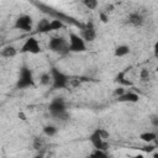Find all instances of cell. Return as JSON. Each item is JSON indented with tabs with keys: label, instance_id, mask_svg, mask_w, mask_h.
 <instances>
[{
	"label": "cell",
	"instance_id": "1",
	"mask_svg": "<svg viewBox=\"0 0 158 158\" xmlns=\"http://www.w3.org/2000/svg\"><path fill=\"white\" fill-rule=\"evenodd\" d=\"M86 49L85 40L75 33H69V52H84Z\"/></svg>",
	"mask_w": 158,
	"mask_h": 158
},
{
	"label": "cell",
	"instance_id": "2",
	"mask_svg": "<svg viewBox=\"0 0 158 158\" xmlns=\"http://www.w3.org/2000/svg\"><path fill=\"white\" fill-rule=\"evenodd\" d=\"M51 75H52V84H53V88H56V89H63V88H67V86H68V84H69L68 77L64 75V74H63L62 72H59L58 69L52 68Z\"/></svg>",
	"mask_w": 158,
	"mask_h": 158
},
{
	"label": "cell",
	"instance_id": "3",
	"mask_svg": "<svg viewBox=\"0 0 158 158\" xmlns=\"http://www.w3.org/2000/svg\"><path fill=\"white\" fill-rule=\"evenodd\" d=\"M49 49L57 53H67L69 52V43H67V41L63 37H54L49 41L48 44Z\"/></svg>",
	"mask_w": 158,
	"mask_h": 158
},
{
	"label": "cell",
	"instance_id": "4",
	"mask_svg": "<svg viewBox=\"0 0 158 158\" xmlns=\"http://www.w3.org/2000/svg\"><path fill=\"white\" fill-rule=\"evenodd\" d=\"M49 111L53 116L56 117H67V114H65V104L62 99L57 98L54 99L51 105H49Z\"/></svg>",
	"mask_w": 158,
	"mask_h": 158
},
{
	"label": "cell",
	"instance_id": "5",
	"mask_svg": "<svg viewBox=\"0 0 158 158\" xmlns=\"http://www.w3.org/2000/svg\"><path fill=\"white\" fill-rule=\"evenodd\" d=\"M22 53H31V54H37L41 52V47L38 44V41L35 37H28L26 42L22 44L21 48Z\"/></svg>",
	"mask_w": 158,
	"mask_h": 158
},
{
	"label": "cell",
	"instance_id": "6",
	"mask_svg": "<svg viewBox=\"0 0 158 158\" xmlns=\"http://www.w3.org/2000/svg\"><path fill=\"white\" fill-rule=\"evenodd\" d=\"M89 139H90L91 144L94 146V148H99V149H104V151H106L109 148V143L105 139H102V137L100 136V130L99 128H96L90 135Z\"/></svg>",
	"mask_w": 158,
	"mask_h": 158
},
{
	"label": "cell",
	"instance_id": "7",
	"mask_svg": "<svg viewBox=\"0 0 158 158\" xmlns=\"http://www.w3.org/2000/svg\"><path fill=\"white\" fill-rule=\"evenodd\" d=\"M15 28L22 30V31H31L32 30V17L28 15H21L20 17H17L16 22H15Z\"/></svg>",
	"mask_w": 158,
	"mask_h": 158
},
{
	"label": "cell",
	"instance_id": "8",
	"mask_svg": "<svg viewBox=\"0 0 158 158\" xmlns=\"http://www.w3.org/2000/svg\"><path fill=\"white\" fill-rule=\"evenodd\" d=\"M33 84V79H32V74L28 69L23 68L21 70V75H20V79H19V83H17V86L19 88H27L30 85Z\"/></svg>",
	"mask_w": 158,
	"mask_h": 158
},
{
	"label": "cell",
	"instance_id": "9",
	"mask_svg": "<svg viewBox=\"0 0 158 158\" xmlns=\"http://www.w3.org/2000/svg\"><path fill=\"white\" fill-rule=\"evenodd\" d=\"M81 37L85 40V42H93L95 40L96 32H95L93 22H88L86 23V27L83 28V31H81Z\"/></svg>",
	"mask_w": 158,
	"mask_h": 158
},
{
	"label": "cell",
	"instance_id": "10",
	"mask_svg": "<svg viewBox=\"0 0 158 158\" xmlns=\"http://www.w3.org/2000/svg\"><path fill=\"white\" fill-rule=\"evenodd\" d=\"M138 100H139L138 94H136L133 91L125 93L123 95L117 98V101H120V102H138Z\"/></svg>",
	"mask_w": 158,
	"mask_h": 158
},
{
	"label": "cell",
	"instance_id": "11",
	"mask_svg": "<svg viewBox=\"0 0 158 158\" xmlns=\"http://www.w3.org/2000/svg\"><path fill=\"white\" fill-rule=\"evenodd\" d=\"M128 22H130L131 25L138 27V26H142V25H143L144 19H143V16H142L141 14H138V12H132V14H130V16H128Z\"/></svg>",
	"mask_w": 158,
	"mask_h": 158
},
{
	"label": "cell",
	"instance_id": "12",
	"mask_svg": "<svg viewBox=\"0 0 158 158\" xmlns=\"http://www.w3.org/2000/svg\"><path fill=\"white\" fill-rule=\"evenodd\" d=\"M115 81L118 83V84L122 85V86H131V85H132V81L126 78V70L120 72V73L115 77Z\"/></svg>",
	"mask_w": 158,
	"mask_h": 158
},
{
	"label": "cell",
	"instance_id": "13",
	"mask_svg": "<svg viewBox=\"0 0 158 158\" xmlns=\"http://www.w3.org/2000/svg\"><path fill=\"white\" fill-rule=\"evenodd\" d=\"M17 54V49L14 47V46H6L1 49V56L2 57H6V58H11V57H15Z\"/></svg>",
	"mask_w": 158,
	"mask_h": 158
},
{
	"label": "cell",
	"instance_id": "14",
	"mask_svg": "<svg viewBox=\"0 0 158 158\" xmlns=\"http://www.w3.org/2000/svg\"><path fill=\"white\" fill-rule=\"evenodd\" d=\"M130 53V47L126 46V44H121L118 47L115 48V52H114V56L115 57H123L126 54Z\"/></svg>",
	"mask_w": 158,
	"mask_h": 158
},
{
	"label": "cell",
	"instance_id": "15",
	"mask_svg": "<svg viewBox=\"0 0 158 158\" xmlns=\"http://www.w3.org/2000/svg\"><path fill=\"white\" fill-rule=\"evenodd\" d=\"M156 137H157V135L154 132H143L139 135V139L146 143H152L156 139Z\"/></svg>",
	"mask_w": 158,
	"mask_h": 158
},
{
	"label": "cell",
	"instance_id": "16",
	"mask_svg": "<svg viewBox=\"0 0 158 158\" xmlns=\"http://www.w3.org/2000/svg\"><path fill=\"white\" fill-rule=\"evenodd\" d=\"M37 30H38V32H49V21L43 19L41 22H38Z\"/></svg>",
	"mask_w": 158,
	"mask_h": 158
},
{
	"label": "cell",
	"instance_id": "17",
	"mask_svg": "<svg viewBox=\"0 0 158 158\" xmlns=\"http://www.w3.org/2000/svg\"><path fill=\"white\" fill-rule=\"evenodd\" d=\"M63 27V22L60 20H52L49 21V31H57Z\"/></svg>",
	"mask_w": 158,
	"mask_h": 158
},
{
	"label": "cell",
	"instance_id": "18",
	"mask_svg": "<svg viewBox=\"0 0 158 158\" xmlns=\"http://www.w3.org/2000/svg\"><path fill=\"white\" fill-rule=\"evenodd\" d=\"M52 81V75L51 73H43L40 78V83L42 85H49V83Z\"/></svg>",
	"mask_w": 158,
	"mask_h": 158
},
{
	"label": "cell",
	"instance_id": "19",
	"mask_svg": "<svg viewBox=\"0 0 158 158\" xmlns=\"http://www.w3.org/2000/svg\"><path fill=\"white\" fill-rule=\"evenodd\" d=\"M57 127H54V126H46V127H43V133L46 135V136H48V137H52V136H54L56 133H57Z\"/></svg>",
	"mask_w": 158,
	"mask_h": 158
},
{
	"label": "cell",
	"instance_id": "20",
	"mask_svg": "<svg viewBox=\"0 0 158 158\" xmlns=\"http://www.w3.org/2000/svg\"><path fill=\"white\" fill-rule=\"evenodd\" d=\"M90 157H101V158H106V157H107V153H106L104 149L95 148V149L90 153Z\"/></svg>",
	"mask_w": 158,
	"mask_h": 158
},
{
	"label": "cell",
	"instance_id": "21",
	"mask_svg": "<svg viewBox=\"0 0 158 158\" xmlns=\"http://www.w3.org/2000/svg\"><path fill=\"white\" fill-rule=\"evenodd\" d=\"M44 147V141L42 139V138H40V137H35V139H33V148L35 149H42Z\"/></svg>",
	"mask_w": 158,
	"mask_h": 158
},
{
	"label": "cell",
	"instance_id": "22",
	"mask_svg": "<svg viewBox=\"0 0 158 158\" xmlns=\"http://www.w3.org/2000/svg\"><path fill=\"white\" fill-rule=\"evenodd\" d=\"M83 4L85 5V7H88L89 10H94L98 6V0H83Z\"/></svg>",
	"mask_w": 158,
	"mask_h": 158
},
{
	"label": "cell",
	"instance_id": "23",
	"mask_svg": "<svg viewBox=\"0 0 158 158\" xmlns=\"http://www.w3.org/2000/svg\"><path fill=\"white\" fill-rule=\"evenodd\" d=\"M139 79L141 80H148L149 79V72L147 68H142L139 72Z\"/></svg>",
	"mask_w": 158,
	"mask_h": 158
},
{
	"label": "cell",
	"instance_id": "24",
	"mask_svg": "<svg viewBox=\"0 0 158 158\" xmlns=\"http://www.w3.org/2000/svg\"><path fill=\"white\" fill-rule=\"evenodd\" d=\"M99 19H100V21H101L102 23H107V22H109V16H107V14H106L105 11H101V12L99 14Z\"/></svg>",
	"mask_w": 158,
	"mask_h": 158
},
{
	"label": "cell",
	"instance_id": "25",
	"mask_svg": "<svg viewBox=\"0 0 158 158\" xmlns=\"http://www.w3.org/2000/svg\"><path fill=\"white\" fill-rule=\"evenodd\" d=\"M126 91H125V89H123V86L121 85V86H118V88H116L115 90H114V94L118 98V96H121V95H123Z\"/></svg>",
	"mask_w": 158,
	"mask_h": 158
},
{
	"label": "cell",
	"instance_id": "26",
	"mask_svg": "<svg viewBox=\"0 0 158 158\" xmlns=\"http://www.w3.org/2000/svg\"><path fill=\"white\" fill-rule=\"evenodd\" d=\"M154 149H156V146H152V144L142 147V151H143V152H147V153H152Z\"/></svg>",
	"mask_w": 158,
	"mask_h": 158
},
{
	"label": "cell",
	"instance_id": "27",
	"mask_svg": "<svg viewBox=\"0 0 158 158\" xmlns=\"http://www.w3.org/2000/svg\"><path fill=\"white\" fill-rule=\"evenodd\" d=\"M99 130H100V136L102 137V139H105V141H106V139L109 138V136H110V135H109V132H107V131H105V130H102V128H99Z\"/></svg>",
	"mask_w": 158,
	"mask_h": 158
},
{
	"label": "cell",
	"instance_id": "28",
	"mask_svg": "<svg viewBox=\"0 0 158 158\" xmlns=\"http://www.w3.org/2000/svg\"><path fill=\"white\" fill-rule=\"evenodd\" d=\"M151 122H152V125L154 127H158V115H153L151 117Z\"/></svg>",
	"mask_w": 158,
	"mask_h": 158
},
{
	"label": "cell",
	"instance_id": "29",
	"mask_svg": "<svg viewBox=\"0 0 158 158\" xmlns=\"http://www.w3.org/2000/svg\"><path fill=\"white\" fill-rule=\"evenodd\" d=\"M153 52H154V56L158 57V41L154 43V47H153Z\"/></svg>",
	"mask_w": 158,
	"mask_h": 158
},
{
	"label": "cell",
	"instance_id": "30",
	"mask_svg": "<svg viewBox=\"0 0 158 158\" xmlns=\"http://www.w3.org/2000/svg\"><path fill=\"white\" fill-rule=\"evenodd\" d=\"M17 116H19V118H20V120H22V121H25V120H26V115H25L22 111H20V112L17 114Z\"/></svg>",
	"mask_w": 158,
	"mask_h": 158
},
{
	"label": "cell",
	"instance_id": "31",
	"mask_svg": "<svg viewBox=\"0 0 158 158\" xmlns=\"http://www.w3.org/2000/svg\"><path fill=\"white\" fill-rule=\"evenodd\" d=\"M114 10V5H107L106 6V12H111Z\"/></svg>",
	"mask_w": 158,
	"mask_h": 158
},
{
	"label": "cell",
	"instance_id": "32",
	"mask_svg": "<svg viewBox=\"0 0 158 158\" xmlns=\"http://www.w3.org/2000/svg\"><path fill=\"white\" fill-rule=\"evenodd\" d=\"M153 157H154V158H158V152H157V153H153Z\"/></svg>",
	"mask_w": 158,
	"mask_h": 158
},
{
	"label": "cell",
	"instance_id": "33",
	"mask_svg": "<svg viewBox=\"0 0 158 158\" xmlns=\"http://www.w3.org/2000/svg\"><path fill=\"white\" fill-rule=\"evenodd\" d=\"M156 72H158V63H157V65H156Z\"/></svg>",
	"mask_w": 158,
	"mask_h": 158
}]
</instances>
